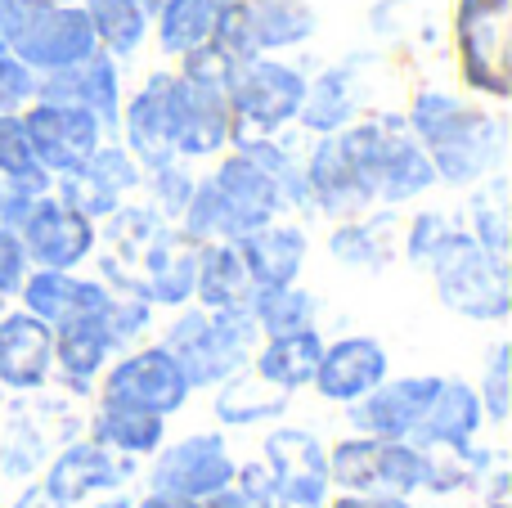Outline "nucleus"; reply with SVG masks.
Instances as JSON below:
<instances>
[{
    "mask_svg": "<svg viewBox=\"0 0 512 508\" xmlns=\"http://www.w3.org/2000/svg\"><path fill=\"white\" fill-rule=\"evenodd\" d=\"M23 131L32 140V153L50 176H68L77 171L90 153L104 144V122L77 104H59V99H32L23 108Z\"/></svg>",
    "mask_w": 512,
    "mask_h": 508,
    "instance_id": "nucleus-11",
    "label": "nucleus"
},
{
    "mask_svg": "<svg viewBox=\"0 0 512 508\" xmlns=\"http://www.w3.org/2000/svg\"><path fill=\"white\" fill-rule=\"evenodd\" d=\"M477 401L490 414V423H508V347L495 342L486 360V374L477 383Z\"/></svg>",
    "mask_w": 512,
    "mask_h": 508,
    "instance_id": "nucleus-42",
    "label": "nucleus"
},
{
    "mask_svg": "<svg viewBox=\"0 0 512 508\" xmlns=\"http://www.w3.org/2000/svg\"><path fill=\"white\" fill-rule=\"evenodd\" d=\"M113 288L104 279H81L77 270H27L23 288V311H32L36 320H45L50 329L59 324H72V320H86V315H99L108 302Z\"/></svg>",
    "mask_w": 512,
    "mask_h": 508,
    "instance_id": "nucleus-22",
    "label": "nucleus"
},
{
    "mask_svg": "<svg viewBox=\"0 0 512 508\" xmlns=\"http://www.w3.org/2000/svg\"><path fill=\"white\" fill-rule=\"evenodd\" d=\"M252 54H283L306 45L319 32V14L310 0H243Z\"/></svg>",
    "mask_w": 512,
    "mask_h": 508,
    "instance_id": "nucleus-30",
    "label": "nucleus"
},
{
    "mask_svg": "<svg viewBox=\"0 0 512 508\" xmlns=\"http://www.w3.org/2000/svg\"><path fill=\"white\" fill-rule=\"evenodd\" d=\"M0 41H5L36 77L72 68V63L90 59V54L99 50L95 27H90L81 5H14Z\"/></svg>",
    "mask_w": 512,
    "mask_h": 508,
    "instance_id": "nucleus-7",
    "label": "nucleus"
},
{
    "mask_svg": "<svg viewBox=\"0 0 512 508\" xmlns=\"http://www.w3.org/2000/svg\"><path fill=\"white\" fill-rule=\"evenodd\" d=\"M14 5H18V0H0V36H5V27H9V14H14Z\"/></svg>",
    "mask_w": 512,
    "mask_h": 508,
    "instance_id": "nucleus-48",
    "label": "nucleus"
},
{
    "mask_svg": "<svg viewBox=\"0 0 512 508\" xmlns=\"http://www.w3.org/2000/svg\"><path fill=\"white\" fill-rule=\"evenodd\" d=\"M212 185H216V194L225 198V207H230L234 239H243L256 225L283 216V194H279V185H274V176L243 149H230L216 162Z\"/></svg>",
    "mask_w": 512,
    "mask_h": 508,
    "instance_id": "nucleus-20",
    "label": "nucleus"
},
{
    "mask_svg": "<svg viewBox=\"0 0 512 508\" xmlns=\"http://www.w3.org/2000/svg\"><path fill=\"white\" fill-rule=\"evenodd\" d=\"M104 401L149 414H176L189 401V383L167 347H140L104 369Z\"/></svg>",
    "mask_w": 512,
    "mask_h": 508,
    "instance_id": "nucleus-13",
    "label": "nucleus"
},
{
    "mask_svg": "<svg viewBox=\"0 0 512 508\" xmlns=\"http://www.w3.org/2000/svg\"><path fill=\"white\" fill-rule=\"evenodd\" d=\"M400 207H369L364 216L337 221L328 234V257L346 270H387L400 252Z\"/></svg>",
    "mask_w": 512,
    "mask_h": 508,
    "instance_id": "nucleus-24",
    "label": "nucleus"
},
{
    "mask_svg": "<svg viewBox=\"0 0 512 508\" xmlns=\"http://www.w3.org/2000/svg\"><path fill=\"white\" fill-rule=\"evenodd\" d=\"M194 171L185 167V158H171V162H162V167H149L144 171V180H140V189L149 194V207L162 216V221H171L176 225L180 221V212H185V203H189V194H194Z\"/></svg>",
    "mask_w": 512,
    "mask_h": 508,
    "instance_id": "nucleus-39",
    "label": "nucleus"
},
{
    "mask_svg": "<svg viewBox=\"0 0 512 508\" xmlns=\"http://www.w3.org/2000/svg\"><path fill=\"white\" fill-rule=\"evenodd\" d=\"M95 508H131V500H126V495H113V500H104V504H95Z\"/></svg>",
    "mask_w": 512,
    "mask_h": 508,
    "instance_id": "nucleus-49",
    "label": "nucleus"
},
{
    "mask_svg": "<svg viewBox=\"0 0 512 508\" xmlns=\"http://www.w3.org/2000/svg\"><path fill=\"white\" fill-rule=\"evenodd\" d=\"M171 126H176V158L198 162L225 153L234 135L230 122V86L171 72Z\"/></svg>",
    "mask_w": 512,
    "mask_h": 508,
    "instance_id": "nucleus-10",
    "label": "nucleus"
},
{
    "mask_svg": "<svg viewBox=\"0 0 512 508\" xmlns=\"http://www.w3.org/2000/svg\"><path fill=\"white\" fill-rule=\"evenodd\" d=\"M0 180L18 194H50L54 176L36 162L32 140L23 131V113H0Z\"/></svg>",
    "mask_w": 512,
    "mask_h": 508,
    "instance_id": "nucleus-38",
    "label": "nucleus"
},
{
    "mask_svg": "<svg viewBox=\"0 0 512 508\" xmlns=\"http://www.w3.org/2000/svg\"><path fill=\"white\" fill-rule=\"evenodd\" d=\"M113 356L117 347L99 315H86V320H72L54 329V374L63 378V387L72 396H86L90 383L104 374Z\"/></svg>",
    "mask_w": 512,
    "mask_h": 508,
    "instance_id": "nucleus-27",
    "label": "nucleus"
},
{
    "mask_svg": "<svg viewBox=\"0 0 512 508\" xmlns=\"http://www.w3.org/2000/svg\"><path fill=\"white\" fill-rule=\"evenodd\" d=\"M36 99H59V104H77L104 122V131L117 135V113H122V72L117 59L95 50L90 59L72 63V68L45 72L36 81Z\"/></svg>",
    "mask_w": 512,
    "mask_h": 508,
    "instance_id": "nucleus-19",
    "label": "nucleus"
},
{
    "mask_svg": "<svg viewBox=\"0 0 512 508\" xmlns=\"http://www.w3.org/2000/svg\"><path fill=\"white\" fill-rule=\"evenodd\" d=\"M256 293L248 266L239 257L234 239H216V243H198L194 257V297L207 311H225V306H248Z\"/></svg>",
    "mask_w": 512,
    "mask_h": 508,
    "instance_id": "nucleus-29",
    "label": "nucleus"
},
{
    "mask_svg": "<svg viewBox=\"0 0 512 508\" xmlns=\"http://www.w3.org/2000/svg\"><path fill=\"white\" fill-rule=\"evenodd\" d=\"M468 234L490 252V257L508 261V243H512V216H508V176L490 171L486 180L472 185L468 198Z\"/></svg>",
    "mask_w": 512,
    "mask_h": 508,
    "instance_id": "nucleus-36",
    "label": "nucleus"
},
{
    "mask_svg": "<svg viewBox=\"0 0 512 508\" xmlns=\"http://www.w3.org/2000/svg\"><path fill=\"white\" fill-rule=\"evenodd\" d=\"M248 311H252L256 329H261L265 338H279V333L315 329L319 297L301 284H274V288H256Z\"/></svg>",
    "mask_w": 512,
    "mask_h": 508,
    "instance_id": "nucleus-37",
    "label": "nucleus"
},
{
    "mask_svg": "<svg viewBox=\"0 0 512 508\" xmlns=\"http://www.w3.org/2000/svg\"><path fill=\"white\" fill-rule=\"evenodd\" d=\"M198 508H256L243 491H230V486H221V491H212L207 500H198Z\"/></svg>",
    "mask_w": 512,
    "mask_h": 508,
    "instance_id": "nucleus-46",
    "label": "nucleus"
},
{
    "mask_svg": "<svg viewBox=\"0 0 512 508\" xmlns=\"http://www.w3.org/2000/svg\"><path fill=\"white\" fill-rule=\"evenodd\" d=\"M405 126L427 149L436 167V185L472 189L490 171H504L508 153V122L490 108L463 104L454 90H418L405 113Z\"/></svg>",
    "mask_w": 512,
    "mask_h": 508,
    "instance_id": "nucleus-2",
    "label": "nucleus"
},
{
    "mask_svg": "<svg viewBox=\"0 0 512 508\" xmlns=\"http://www.w3.org/2000/svg\"><path fill=\"white\" fill-rule=\"evenodd\" d=\"M5 302H9V297H0V315H5Z\"/></svg>",
    "mask_w": 512,
    "mask_h": 508,
    "instance_id": "nucleus-53",
    "label": "nucleus"
},
{
    "mask_svg": "<svg viewBox=\"0 0 512 508\" xmlns=\"http://www.w3.org/2000/svg\"><path fill=\"white\" fill-rule=\"evenodd\" d=\"M508 9L512 0H454V54H459L463 86L486 99L512 95Z\"/></svg>",
    "mask_w": 512,
    "mask_h": 508,
    "instance_id": "nucleus-9",
    "label": "nucleus"
},
{
    "mask_svg": "<svg viewBox=\"0 0 512 508\" xmlns=\"http://www.w3.org/2000/svg\"><path fill=\"white\" fill-rule=\"evenodd\" d=\"M319 356H324V338L315 329L279 333V338H265V347L252 351V374H261L265 383L283 387V392H297L315 378Z\"/></svg>",
    "mask_w": 512,
    "mask_h": 508,
    "instance_id": "nucleus-31",
    "label": "nucleus"
},
{
    "mask_svg": "<svg viewBox=\"0 0 512 508\" xmlns=\"http://www.w3.org/2000/svg\"><path fill=\"white\" fill-rule=\"evenodd\" d=\"M131 508H198L194 500H180V495H158L153 491L149 500H140V504H131Z\"/></svg>",
    "mask_w": 512,
    "mask_h": 508,
    "instance_id": "nucleus-47",
    "label": "nucleus"
},
{
    "mask_svg": "<svg viewBox=\"0 0 512 508\" xmlns=\"http://www.w3.org/2000/svg\"><path fill=\"white\" fill-rule=\"evenodd\" d=\"M301 95H306V72L283 63L279 54L243 59L230 81V122H234L230 144L279 135L283 126L297 122Z\"/></svg>",
    "mask_w": 512,
    "mask_h": 508,
    "instance_id": "nucleus-6",
    "label": "nucleus"
},
{
    "mask_svg": "<svg viewBox=\"0 0 512 508\" xmlns=\"http://www.w3.org/2000/svg\"><path fill=\"white\" fill-rule=\"evenodd\" d=\"M427 482V455L414 441H382V437H346L328 455V486L355 495H414Z\"/></svg>",
    "mask_w": 512,
    "mask_h": 508,
    "instance_id": "nucleus-8",
    "label": "nucleus"
},
{
    "mask_svg": "<svg viewBox=\"0 0 512 508\" xmlns=\"http://www.w3.org/2000/svg\"><path fill=\"white\" fill-rule=\"evenodd\" d=\"M36 72L0 41V113H23L27 104L36 99Z\"/></svg>",
    "mask_w": 512,
    "mask_h": 508,
    "instance_id": "nucleus-41",
    "label": "nucleus"
},
{
    "mask_svg": "<svg viewBox=\"0 0 512 508\" xmlns=\"http://www.w3.org/2000/svg\"><path fill=\"white\" fill-rule=\"evenodd\" d=\"M234 459L230 446H225L221 432H198V437H185L176 446H167L158 459H153L149 473V491L158 495H180V500H207L212 491L234 482Z\"/></svg>",
    "mask_w": 512,
    "mask_h": 508,
    "instance_id": "nucleus-14",
    "label": "nucleus"
},
{
    "mask_svg": "<svg viewBox=\"0 0 512 508\" xmlns=\"http://www.w3.org/2000/svg\"><path fill=\"white\" fill-rule=\"evenodd\" d=\"M481 419H486V410H481V401H477V387L459 383V378H441L423 423L414 428L409 441H414V446H468V441L477 437Z\"/></svg>",
    "mask_w": 512,
    "mask_h": 508,
    "instance_id": "nucleus-28",
    "label": "nucleus"
},
{
    "mask_svg": "<svg viewBox=\"0 0 512 508\" xmlns=\"http://www.w3.org/2000/svg\"><path fill=\"white\" fill-rule=\"evenodd\" d=\"M162 437H167L162 414L131 410V405H117V401H99V410L90 414V441L117 450V455H131V459L158 455Z\"/></svg>",
    "mask_w": 512,
    "mask_h": 508,
    "instance_id": "nucleus-32",
    "label": "nucleus"
},
{
    "mask_svg": "<svg viewBox=\"0 0 512 508\" xmlns=\"http://www.w3.org/2000/svg\"><path fill=\"white\" fill-rule=\"evenodd\" d=\"M441 378H382L373 392L351 401V428L360 437H382V441H409L414 428L423 423L427 405H432Z\"/></svg>",
    "mask_w": 512,
    "mask_h": 508,
    "instance_id": "nucleus-17",
    "label": "nucleus"
},
{
    "mask_svg": "<svg viewBox=\"0 0 512 508\" xmlns=\"http://www.w3.org/2000/svg\"><path fill=\"white\" fill-rule=\"evenodd\" d=\"M234 243H239V257H243V266H248L256 288L297 284L301 270H306V252H310L306 230L279 221V216L256 225L252 234H243V239H234Z\"/></svg>",
    "mask_w": 512,
    "mask_h": 508,
    "instance_id": "nucleus-26",
    "label": "nucleus"
},
{
    "mask_svg": "<svg viewBox=\"0 0 512 508\" xmlns=\"http://www.w3.org/2000/svg\"><path fill=\"white\" fill-rule=\"evenodd\" d=\"M454 230H459V221H454L450 212L423 207V212H414L405 225H400V252H405L409 266H427Z\"/></svg>",
    "mask_w": 512,
    "mask_h": 508,
    "instance_id": "nucleus-40",
    "label": "nucleus"
},
{
    "mask_svg": "<svg viewBox=\"0 0 512 508\" xmlns=\"http://www.w3.org/2000/svg\"><path fill=\"white\" fill-rule=\"evenodd\" d=\"M86 9L90 27H95V41L104 54L113 59H131V54L144 50L153 32V18L140 0H77Z\"/></svg>",
    "mask_w": 512,
    "mask_h": 508,
    "instance_id": "nucleus-35",
    "label": "nucleus"
},
{
    "mask_svg": "<svg viewBox=\"0 0 512 508\" xmlns=\"http://www.w3.org/2000/svg\"><path fill=\"white\" fill-rule=\"evenodd\" d=\"M0 203H5V180H0Z\"/></svg>",
    "mask_w": 512,
    "mask_h": 508,
    "instance_id": "nucleus-52",
    "label": "nucleus"
},
{
    "mask_svg": "<svg viewBox=\"0 0 512 508\" xmlns=\"http://www.w3.org/2000/svg\"><path fill=\"white\" fill-rule=\"evenodd\" d=\"M162 347L176 356L180 374L194 392V387H216L230 374L248 369L252 351L261 347V329H256L248 306H225V311L189 306L185 315H176Z\"/></svg>",
    "mask_w": 512,
    "mask_h": 508,
    "instance_id": "nucleus-3",
    "label": "nucleus"
},
{
    "mask_svg": "<svg viewBox=\"0 0 512 508\" xmlns=\"http://www.w3.org/2000/svg\"><path fill=\"white\" fill-rule=\"evenodd\" d=\"M99 243L104 252L95 248V257L108 288H122V293L144 297L149 306H171V311L189 306L198 243H189L180 225L162 221L149 203H122L113 216H104Z\"/></svg>",
    "mask_w": 512,
    "mask_h": 508,
    "instance_id": "nucleus-1",
    "label": "nucleus"
},
{
    "mask_svg": "<svg viewBox=\"0 0 512 508\" xmlns=\"http://www.w3.org/2000/svg\"><path fill=\"white\" fill-rule=\"evenodd\" d=\"M369 54H346L342 63H328L319 77H306V95L297 108V126L310 135H333L364 117L369 99Z\"/></svg>",
    "mask_w": 512,
    "mask_h": 508,
    "instance_id": "nucleus-15",
    "label": "nucleus"
},
{
    "mask_svg": "<svg viewBox=\"0 0 512 508\" xmlns=\"http://www.w3.org/2000/svg\"><path fill=\"white\" fill-rule=\"evenodd\" d=\"M54 374V329L32 311L0 315V387L36 392Z\"/></svg>",
    "mask_w": 512,
    "mask_h": 508,
    "instance_id": "nucleus-21",
    "label": "nucleus"
},
{
    "mask_svg": "<svg viewBox=\"0 0 512 508\" xmlns=\"http://www.w3.org/2000/svg\"><path fill=\"white\" fill-rule=\"evenodd\" d=\"M0 401H5V387H0Z\"/></svg>",
    "mask_w": 512,
    "mask_h": 508,
    "instance_id": "nucleus-54",
    "label": "nucleus"
},
{
    "mask_svg": "<svg viewBox=\"0 0 512 508\" xmlns=\"http://www.w3.org/2000/svg\"><path fill=\"white\" fill-rule=\"evenodd\" d=\"M122 149L144 171L176 158V126H171V68H158L144 77V86L131 99H122L117 113Z\"/></svg>",
    "mask_w": 512,
    "mask_h": 508,
    "instance_id": "nucleus-16",
    "label": "nucleus"
},
{
    "mask_svg": "<svg viewBox=\"0 0 512 508\" xmlns=\"http://www.w3.org/2000/svg\"><path fill=\"white\" fill-rule=\"evenodd\" d=\"M288 405H292V392L265 383L261 374H252V365L239 369V374H230L225 383H216V419L230 423V428L270 423V419H279Z\"/></svg>",
    "mask_w": 512,
    "mask_h": 508,
    "instance_id": "nucleus-33",
    "label": "nucleus"
},
{
    "mask_svg": "<svg viewBox=\"0 0 512 508\" xmlns=\"http://www.w3.org/2000/svg\"><path fill=\"white\" fill-rule=\"evenodd\" d=\"M18 5H77V0H18Z\"/></svg>",
    "mask_w": 512,
    "mask_h": 508,
    "instance_id": "nucleus-50",
    "label": "nucleus"
},
{
    "mask_svg": "<svg viewBox=\"0 0 512 508\" xmlns=\"http://www.w3.org/2000/svg\"><path fill=\"white\" fill-rule=\"evenodd\" d=\"M432 185H436V167L427 158V149L414 140L405 117L391 113L387 140H382L378 153V207H405L414 198H423Z\"/></svg>",
    "mask_w": 512,
    "mask_h": 508,
    "instance_id": "nucleus-25",
    "label": "nucleus"
},
{
    "mask_svg": "<svg viewBox=\"0 0 512 508\" xmlns=\"http://www.w3.org/2000/svg\"><path fill=\"white\" fill-rule=\"evenodd\" d=\"M27 270H32V261L23 252V239L9 225H0V297H14L23 288Z\"/></svg>",
    "mask_w": 512,
    "mask_h": 508,
    "instance_id": "nucleus-43",
    "label": "nucleus"
},
{
    "mask_svg": "<svg viewBox=\"0 0 512 508\" xmlns=\"http://www.w3.org/2000/svg\"><path fill=\"white\" fill-rule=\"evenodd\" d=\"M324 508H414L405 500V495H355V491H346V495H337L333 504H324Z\"/></svg>",
    "mask_w": 512,
    "mask_h": 508,
    "instance_id": "nucleus-44",
    "label": "nucleus"
},
{
    "mask_svg": "<svg viewBox=\"0 0 512 508\" xmlns=\"http://www.w3.org/2000/svg\"><path fill=\"white\" fill-rule=\"evenodd\" d=\"M239 491L256 508H324L328 504V455L306 428H274L261 459L234 473Z\"/></svg>",
    "mask_w": 512,
    "mask_h": 508,
    "instance_id": "nucleus-4",
    "label": "nucleus"
},
{
    "mask_svg": "<svg viewBox=\"0 0 512 508\" xmlns=\"http://www.w3.org/2000/svg\"><path fill=\"white\" fill-rule=\"evenodd\" d=\"M140 5L149 9V18H153V14H158V9H162V0H140Z\"/></svg>",
    "mask_w": 512,
    "mask_h": 508,
    "instance_id": "nucleus-51",
    "label": "nucleus"
},
{
    "mask_svg": "<svg viewBox=\"0 0 512 508\" xmlns=\"http://www.w3.org/2000/svg\"><path fill=\"white\" fill-rule=\"evenodd\" d=\"M14 234L23 239L27 261L41 270H77L99 248V225L90 216L72 212L68 203H59L54 189L36 198L32 212L23 216V225Z\"/></svg>",
    "mask_w": 512,
    "mask_h": 508,
    "instance_id": "nucleus-12",
    "label": "nucleus"
},
{
    "mask_svg": "<svg viewBox=\"0 0 512 508\" xmlns=\"http://www.w3.org/2000/svg\"><path fill=\"white\" fill-rule=\"evenodd\" d=\"M9 508H68V504H63L45 482H36V486H27V491L18 495V500L9 504Z\"/></svg>",
    "mask_w": 512,
    "mask_h": 508,
    "instance_id": "nucleus-45",
    "label": "nucleus"
},
{
    "mask_svg": "<svg viewBox=\"0 0 512 508\" xmlns=\"http://www.w3.org/2000/svg\"><path fill=\"white\" fill-rule=\"evenodd\" d=\"M234 0H162V9L153 14V27H158V50L167 59H185L189 50L212 41L221 14Z\"/></svg>",
    "mask_w": 512,
    "mask_h": 508,
    "instance_id": "nucleus-34",
    "label": "nucleus"
},
{
    "mask_svg": "<svg viewBox=\"0 0 512 508\" xmlns=\"http://www.w3.org/2000/svg\"><path fill=\"white\" fill-rule=\"evenodd\" d=\"M382 378H387V347L378 338H337L333 347L324 342V356L310 383L324 401L351 405L364 392H373Z\"/></svg>",
    "mask_w": 512,
    "mask_h": 508,
    "instance_id": "nucleus-23",
    "label": "nucleus"
},
{
    "mask_svg": "<svg viewBox=\"0 0 512 508\" xmlns=\"http://www.w3.org/2000/svg\"><path fill=\"white\" fill-rule=\"evenodd\" d=\"M423 270H432L436 297L454 315L486 324L508 320V261L490 257L463 225L441 243V252Z\"/></svg>",
    "mask_w": 512,
    "mask_h": 508,
    "instance_id": "nucleus-5",
    "label": "nucleus"
},
{
    "mask_svg": "<svg viewBox=\"0 0 512 508\" xmlns=\"http://www.w3.org/2000/svg\"><path fill=\"white\" fill-rule=\"evenodd\" d=\"M131 477H135V459L117 455V450L99 446V441H68L45 464V486L63 504H81L95 491H122Z\"/></svg>",
    "mask_w": 512,
    "mask_h": 508,
    "instance_id": "nucleus-18",
    "label": "nucleus"
}]
</instances>
